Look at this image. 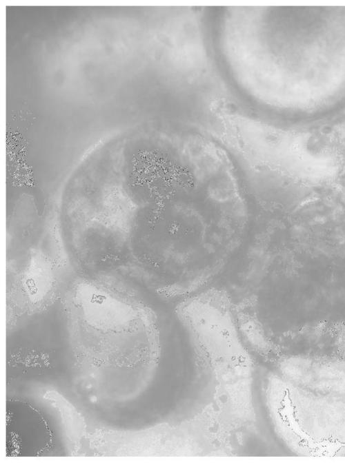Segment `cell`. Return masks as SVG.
Masks as SVG:
<instances>
[{
  "mask_svg": "<svg viewBox=\"0 0 345 463\" xmlns=\"http://www.w3.org/2000/svg\"><path fill=\"white\" fill-rule=\"evenodd\" d=\"M344 347H345V336H344Z\"/></svg>",
  "mask_w": 345,
  "mask_h": 463,
  "instance_id": "cell-2",
  "label": "cell"
},
{
  "mask_svg": "<svg viewBox=\"0 0 345 463\" xmlns=\"http://www.w3.org/2000/svg\"><path fill=\"white\" fill-rule=\"evenodd\" d=\"M273 407L279 429L305 455L345 454V364L291 358Z\"/></svg>",
  "mask_w": 345,
  "mask_h": 463,
  "instance_id": "cell-1",
  "label": "cell"
}]
</instances>
